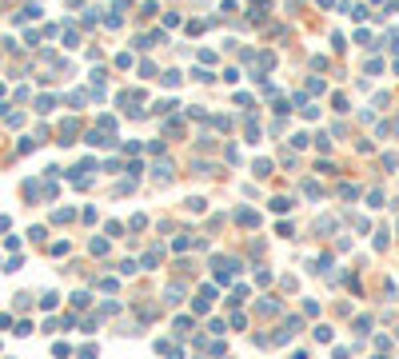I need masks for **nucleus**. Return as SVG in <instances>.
<instances>
[{
	"instance_id": "obj_1",
	"label": "nucleus",
	"mask_w": 399,
	"mask_h": 359,
	"mask_svg": "<svg viewBox=\"0 0 399 359\" xmlns=\"http://www.w3.org/2000/svg\"><path fill=\"white\" fill-rule=\"evenodd\" d=\"M235 220H240L244 228H256V224H260V216H256L252 207H240V211H235Z\"/></svg>"
},
{
	"instance_id": "obj_2",
	"label": "nucleus",
	"mask_w": 399,
	"mask_h": 359,
	"mask_svg": "<svg viewBox=\"0 0 399 359\" xmlns=\"http://www.w3.org/2000/svg\"><path fill=\"white\" fill-rule=\"evenodd\" d=\"M176 176V168H172V160L168 164H156V180H172Z\"/></svg>"
},
{
	"instance_id": "obj_3",
	"label": "nucleus",
	"mask_w": 399,
	"mask_h": 359,
	"mask_svg": "<svg viewBox=\"0 0 399 359\" xmlns=\"http://www.w3.org/2000/svg\"><path fill=\"white\" fill-rule=\"evenodd\" d=\"M256 176H260V180L272 176V160H256Z\"/></svg>"
},
{
	"instance_id": "obj_4",
	"label": "nucleus",
	"mask_w": 399,
	"mask_h": 359,
	"mask_svg": "<svg viewBox=\"0 0 399 359\" xmlns=\"http://www.w3.org/2000/svg\"><path fill=\"white\" fill-rule=\"evenodd\" d=\"M315 172H320V176H336L340 168H336V164H328V160H320V164H315Z\"/></svg>"
},
{
	"instance_id": "obj_5",
	"label": "nucleus",
	"mask_w": 399,
	"mask_h": 359,
	"mask_svg": "<svg viewBox=\"0 0 399 359\" xmlns=\"http://www.w3.org/2000/svg\"><path fill=\"white\" fill-rule=\"evenodd\" d=\"M287 207H291V200H287V196H276V200H272V211H280V216H284Z\"/></svg>"
},
{
	"instance_id": "obj_6",
	"label": "nucleus",
	"mask_w": 399,
	"mask_h": 359,
	"mask_svg": "<svg viewBox=\"0 0 399 359\" xmlns=\"http://www.w3.org/2000/svg\"><path fill=\"white\" fill-rule=\"evenodd\" d=\"M192 80H200V84H208V80H216V76H212L208 68H196V72H192Z\"/></svg>"
},
{
	"instance_id": "obj_7",
	"label": "nucleus",
	"mask_w": 399,
	"mask_h": 359,
	"mask_svg": "<svg viewBox=\"0 0 399 359\" xmlns=\"http://www.w3.org/2000/svg\"><path fill=\"white\" fill-rule=\"evenodd\" d=\"M340 196H343V200H355V196H359V188H355V184H343Z\"/></svg>"
},
{
	"instance_id": "obj_8",
	"label": "nucleus",
	"mask_w": 399,
	"mask_h": 359,
	"mask_svg": "<svg viewBox=\"0 0 399 359\" xmlns=\"http://www.w3.org/2000/svg\"><path fill=\"white\" fill-rule=\"evenodd\" d=\"M180 296H184V288H180V283H172V288H168V304H180Z\"/></svg>"
},
{
	"instance_id": "obj_9",
	"label": "nucleus",
	"mask_w": 399,
	"mask_h": 359,
	"mask_svg": "<svg viewBox=\"0 0 399 359\" xmlns=\"http://www.w3.org/2000/svg\"><path fill=\"white\" fill-rule=\"evenodd\" d=\"M164 132H172V136H184V124H180V120H172V124H164Z\"/></svg>"
},
{
	"instance_id": "obj_10",
	"label": "nucleus",
	"mask_w": 399,
	"mask_h": 359,
	"mask_svg": "<svg viewBox=\"0 0 399 359\" xmlns=\"http://www.w3.org/2000/svg\"><path fill=\"white\" fill-rule=\"evenodd\" d=\"M160 80H164V84H168V88H176V84H180V72H164V76H160Z\"/></svg>"
},
{
	"instance_id": "obj_11",
	"label": "nucleus",
	"mask_w": 399,
	"mask_h": 359,
	"mask_svg": "<svg viewBox=\"0 0 399 359\" xmlns=\"http://www.w3.org/2000/svg\"><path fill=\"white\" fill-rule=\"evenodd\" d=\"M395 136H399V116H395Z\"/></svg>"
}]
</instances>
